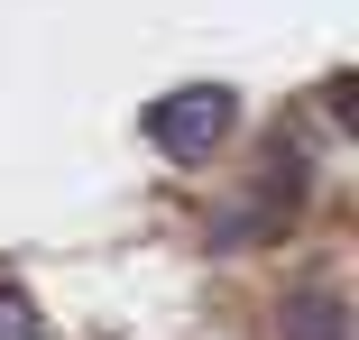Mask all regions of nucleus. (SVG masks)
<instances>
[{
  "label": "nucleus",
  "mask_w": 359,
  "mask_h": 340,
  "mask_svg": "<svg viewBox=\"0 0 359 340\" xmlns=\"http://www.w3.org/2000/svg\"><path fill=\"white\" fill-rule=\"evenodd\" d=\"M323 120L341 129V139L359 129V74H323Z\"/></svg>",
  "instance_id": "39448f33"
},
{
  "label": "nucleus",
  "mask_w": 359,
  "mask_h": 340,
  "mask_svg": "<svg viewBox=\"0 0 359 340\" xmlns=\"http://www.w3.org/2000/svg\"><path fill=\"white\" fill-rule=\"evenodd\" d=\"M276 340H350V295L332 276H304L276 304Z\"/></svg>",
  "instance_id": "7ed1b4c3"
},
{
  "label": "nucleus",
  "mask_w": 359,
  "mask_h": 340,
  "mask_svg": "<svg viewBox=\"0 0 359 340\" xmlns=\"http://www.w3.org/2000/svg\"><path fill=\"white\" fill-rule=\"evenodd\" d=\"M0 340H46V322H37L28 285H10V276H0Z\"/></svg>",
  "instance_id": "20e7f679"
},
{
  "label": "nucleus",
  "mask_w": 359,
  "mask_h": 340,
  "mask_svg": "<svg viewBox=\"0 0 359 340\" xmlns=\"http://www.w3.org/2000/svg\"><path fill=\"white\" fill-rule=\"evenodd\" d=\"M231 129H240V92L231 83H175V92H157L138 111V139L166 166H212L231 148Z\"/></svg>",
  "instance_id": "f03ea898"
},
{
  "label": "nucleus",
  "mask_w": 359,
  "mask_h": 340,
  "mask_svg": "<svg viewBox=\"0 0 359 340\" xmlns=\"http://www.w3.org/2000/svg\"><path fill=\"white\" fill-rule=\"evenodd\" d=\"M313 202V148H295L276 129L267 139V157H258V175L231 193V202H212V221H203V248H222V257H240V248H267V239H285L295 230V212Z\"/></svg>",
  "instance_id": "f257e3e1"
}]
</instances>
